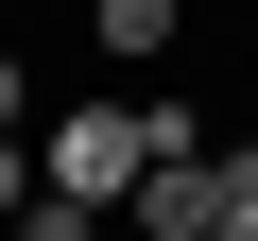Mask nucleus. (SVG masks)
Listing matches in <instances>:
<instances>
[{
	"mask_svg": "<svg viewBox=\"0 0 258 241\" xmlns=\"http://www.w3.org/2000/svg\"><path fill=\"white\" fill-rule=\"evenodd\" d=\"M207 241H258V138H224V224Z\"/></svg>",
	"mask_w": 258,
	"mask_h": 241,
	"instance_id": "nucleus-4",
	"label": "nucleus"
},
{
	"mask_svg": "<svg viewBox=\"0 0 258 241\" xmlns=\"http://www.w3.org/2000/svg\"><path fill=\"white\" fill-rule=\"evenodd\" d=\"M86 35H103L120 69H155V52H189V0H86Z\"/></svg>",
	"mask_w": 258,
	"mask_h": 241,
	"instance_id": "nucleus-3",
	"label": "nucleus"
},
{
	"mask_svg": "<svg viewBox=\"0 0 258 241\" xmlns=\"http://www.w3.org/2000/svg\"><path fill=\"white\" fill-rule=\"evenodd\" d=\"M155 155H172V103H52V190L69 207H138Z\"/></svg>",
	"mask_w": 258,
	"mask_h": 241,
	"instance_id": "nucleus-1",
	"label": "nucleus"
},
{
	"mask_svg": "<svg viewBox=\"0 0 258 241\" xmlns=\"http://www.w3.org/2000/svg\"><path fill=\"white\" fill-rule=\"evenodd\" d=\"M35 190H52V172H35V138H0V224H35Z\"/></svg>",
	"mask_w": 258,
	"mask_h": 241,
	"instance_id": "nucleus-5",
	"label": "nucleus"
},
{
	"mask_svg": "<svg viewBox=\"0 0 258 241\" xmlns=\"http://www.w3.org/2000/svg\"><path fill=\"white\" fill-rule=\"evenodd\" d=\"M18 120H35V69H18V52H0V138H18Z\"/></svg>",
	"mask_w": 258,
	"mask_h": 241,
	"instance_id": "nucleus-6",
	"label": "nucleus"
},
{
	"mask_svg": "<svg viewBox=\"0 0 258 241\" xmlns=\"http://www.w3.org/2000/svg\"><path fill=\"white\" fill-rule=\"evenodd\" d=\"M224 224V155H155L138 172V241H207Z\"/></svg>",
	"mask_w": 258,
	"mask_h": 241,
	"instance_id": "nucleus-2",
	"label": "nucleus"
}]
</instances>
